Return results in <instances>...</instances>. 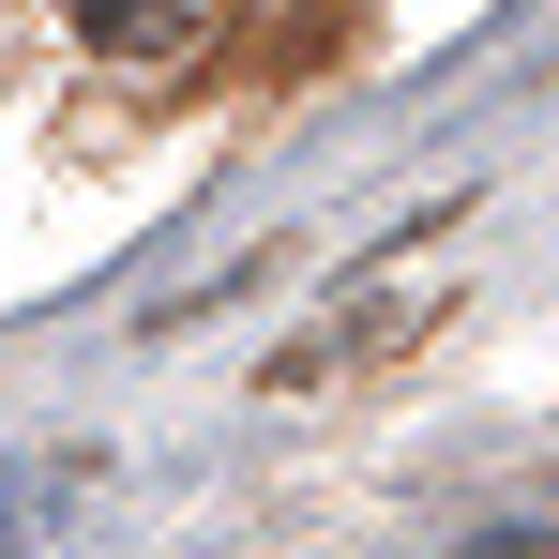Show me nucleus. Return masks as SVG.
<instances>
[{
  "label": "nucleus",
  "mask_w": 559,
  "mask_h": 559,
  "mask_svg": "<svg viewBox=\"0 0 559 559\" xmlns=\"http://www.w3.org/2000/svg\"><path fill=\"white\" fill-rule=\"evenodd\" d=\"M76 15V46H106V61H182L197 46V0H61Z\"/></svg>",
  "instance_id": "obj_1"
}]
</instances>
